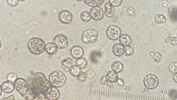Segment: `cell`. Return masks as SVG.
<instances>
[{"label": "cell", "instance_id": "6da1fadb", "mask_svg": "<svg viewBox=\"0 0 177 100\" xmlns=\"http://www.w3.org/2000/svg\"><path fill=\"white\" fill-rule=\"evenodd\" d=\"M35 88L45 96L49 95L52 92L53 86L46 76L42 72H37L34 78Z\"/></svg>", "mask_w": 177, "mask_h": 100}, {"label": "cell", "instance_id": "7a4b0ae2", "mask_svg": "<svg viewBox=\"0 0 177 100\" xmlns=\"http://www.w3.org/2000/svg\"><path fill=\"white\" fill-rule=\"evenodd\" d=\"M15 88L27 100H33L35 96L29 84L22 78H18L14 84Z\"/></svg>", "mask_w": 177, "mask_h": 100}, {"label": "cell", "instance_id": "3957f363", "mask_svg": "<svg viewBox=\"0 0 177 100\" xmlns=\"http://www.w3.org/2000/svg\"><path fill=\"white\" fill-rule=\"evenodd\" d=\"M45 43L42 39L37 37L30 39L27 44L28 51L34 55H39L45 51Z\"/></svg>", "mask_w": 177, "mask_h": 100}, {"label": "cell", "instance_id": "277c9868", "mask_svg": "<svg viewBox=\"0 0 177 100\" xmlns=\"http://www.w3.org/2000/svg\"><path fill=\"white\" fill-rule=\"evenodd\" d=\"M49 79L52 86L56 88L62 87L67 81L66 76L62 72L59 70L54 71L50 74Z\"/></svg>", "mask_w": 177, "mask_h": 100}, {"label": "cell", "instance_id": "5b68a950", "mask_svg": "<svg viewBox=\"0 0 177 100\" xmlns=\"http://www.w3.org/2000/svg\"><path fill=\"white\" fill-rule=\"evenodd\" d=\"M98 33L97 30L90 29L85 30L82 34V42L86 44L95 43L98 40Z\"/></svg>", "mask_w": 177, "mask_h": 100}, {"label": "cell", "instance_id": "8992f818", "mask_svg": "<svg viewBox=\"0 0 177 100\" xmlns=\"http://www.w3.org/2000/svg\"><path fill=\"white\" fill-rule=\"evenodd\" d=\"M106 34L110 40H117L121 36V28L117 25H111L107 29Z\"/></svg>", "mask_w": 177, "mask_h": 100}, {"label": "cell", "instance_id": "52a82bcc", "mask_svg": "<svg viewBox=\"0 0 177 100\" xmlns=\"http://www.w3.org/2000/svg\"><path fill=\"white\" fill-rule=\"evenodd\" d=\"M53 43L58 49H63L67 48L69 45V40L66 36L63 34H59L55 37Z\"/></svg>", "mask_w": 177, "mask_h": 100}, {"label": "cell", "instance_id": "ba28073f", "mask_svg": "<svg viewBox=\"0 0 177 100\" xmlns=\"http://www.w3.org/2000/svg\"><path fill=\"white\" fill-rule=\"evenodd\" d=\"M144 83L146 88L152 90L158 86L159 83L158 78L154 75H148L144 78Z\"/></svg>", "mask_w": 177, "mask_h": 100}, {"label": "cell", "instance_id": "9c48e42d", "mask_svg": "<svg viewBox=\"0 0 177 100\" xmlns=\"http://www.w3.org/2000/svg\"><path fill=\"white\" fill-rule=\"evenodd\" d=\"M58 19L60 22L65 25H69L73 21V16L70 11L63 10L59 13Z\"/></svg>", "mask_w": 177, "mask_h": 100}, {"label": "cell", "instance_id": "30bf717a", "mask_svg": "<svg viewBox=\"0 0 177 100\" xmlns=\"http://www.w3.org/2000/svg\"><path fill=\"white\" fill-rule=\"evenodd\" d=\"M91 18L96 21L101 20L104 16V12L102 8L96 7L92 8L90 12Z\"/></svg>", "mask_w": 177, "mask_h": 100}, {"label": "cell", "instance_id": "8fae6325", "mask_svg": "<svg viewBox=\"0 0 177 100\" xmlns=\"http://www.w3.org/2000/svg\"><path fill=\"white\" fill-rule=\"evenodd\" d=\"M84 51L81 47L79 46H75L72 47L70 50L71 56L74 58L77 59L82 57L84 55Z\"/></svg>", "mask_w": 177, "mask_h": 100}, {"label": "cell", "instance_id": "7c38bea8", "mask_svg": "<svg viewBox=\"0 0 177 100\" xmlns=\"http://www.w3.org/2000/svg\"><path fill=\"white\" fill-rule=\"evenodd\" d=\"M1 87L2 91L6 93H10L13 92L15 88L13 82L7 81L3 82Z\"/></svg>", "mask_w": 177, "mask_h": 100}, {"label": "cell", "instance_id": "4fadbf2b", "mask_svg": "<svg viewBox=\"0 0 177 100\" xmlns=\"http://www.w3.org/2000/svg\"><path fill=\"white\" fill-rule=\"evenodd\" d=\"M113 52L115 56L121 57L124 54V46L121 43H116L113 46Z\"/></svg>", "mask_w": 177, "mask_h": 100}, {"label": "cell", "instance_id": "5bb4252c", "mask_svg": "<svg viewBox=\"0 0 177 100\" xmlns=\"http://www.w3.org/2000/svg\"><path fill=\"white\" fill-rule=\"evenodd\" d=\"M58 47L53 43L49 42L45 45V51L50 55L56 54L58 51Z\"/></svg>", "mask_w": 177, "mask_h": 100}, {"label": "cell", "instance_id": "9a60e30c", "mask_svg": "<svg viewBox=\"0 0 177 100\" xmlns=\"http://www.w3.org/2000/svg\"><path fill=\"white\" fill-rule=\"evenodd\" d=\"M61 65L65 72H68L73 67V61L71 58H67L62 60Z\"/></svg>", "mask_w": 177, "mask_h": 100}, {"label": "cell", "instance_id": "2e32d148", "mask_svg": "<svg viewBox=\"0 0 177 100\" xmlns=\"http://www.w3.org/2000/svg\"><path fill=\"white\" fill-rule=\"evenodd\" d=\"M45 97L49 100H57L60 97V93L57 89L54 87L51 93L45 96Z\"/></svg>", "mask_w": 177, "mask_h": 100}, {"label": "cell", "instance_id": "e0dca14e", "mask_svg": "<svg viewBox=\"0 0 177 100\" xmlns=\"http://www.w3.org/2000/svg\"><path fill=\"white\" fill-rule=\"evenodd\" d=\"M105 11L104 14L106 17H111L114 16L115 10L114 7L111 5L110 3H107L105 5Z\"/></svg>", "mask_w": 177, "mask_h": 100}, {"label": "cell", "instance_id": "ac0fdd59", "mask_svg": "<svg viewBox=\"0 0 177 100\" xmlns=\"http://www.w3.org/2000/svg\"><path fill=\"white\" fill-rule=\"evenodd\" d=\"M87 5L92 7H100L104 3V1L101 0H87L83 1Z\"/></svg>", "mask_w": 177, "mask_h": 100}, {"label": "cell", "instance_id": "d6986e66", "mask_svg": "<svg viewBox=\"0 0 177 100\" xmlns=\"http://www.w3.org/2000/svg\"><path fill=\"white\" fill-rule=\"evenodd\" d=\"M119 39L120 43L124 46H130L132 43L130 37L127 34L122 35Z\"/></svg>", "mask_w": 177, "mask_h": 100}, {"label": "cell", "instance_id": "ffe728a7", "mask_svg": "<svg viewBox=\"0 0 177 100\" xmlns=\"http://www.w3.org/2000/svg\"><path fill=\"white\" fill-rule=\"evenodd\" d=\"M111 67L113 71L117 73L121 72L123 71L124 66L121 62L116 61L113 63Z\"/></svg>", "mask_w": 177, "mask_h": 100}, {"label": "cell", "instance_id": "44dd1931", "mask_svg": "<svg viewBox=\"0 0 177 100\" xmlns=\"http://www.w3.org/2000/svg\"><path fill=\"white\" fill-rule=\"evenodd\" d=\"M75 64L76 66L81 69L86 68L88 65V62L86 59L82 57L76 59Z\"/></svg>", "mask_w": 177, "mask_h": 100}, {"label": "cell", "instance_id": "7402d4cb", "mask_svg": "<svg viewBox=\"0 0 177 100\" xmlns=\"http://www.w3.org/2000/svg\"><path fill=\"white\" fill-rule=\"evenodd\" d=\"M108 81L111 82H117L118 80V77L117 73L113 71H109L107 73L106 75Z\"/></svg>", "mask_w": 177, "mask_h": 100}, {"label": "cell", "instance_id": "603a6c76", "mask_svg": "<svg viewBox=\"0 0 177 100\" xmlns=\"http://www.w3.org/2000/svg\"><path fill=\"white\" fill-rule=\"evenodd\" d=\"M80 17L82 20L84 22H89L91 19L90 13L87 11H84L81 13Z\"/></svg>", "mask_w": 177, "mask_h": 100}, {"label": "cell", "instance_id": "cb8c5ba5", "mask_svg": "<svg viewBox=\"0 0 177 100\" xmlns=\"http://www.w3.org/2000/svg\"><path fill=\"white\" fill-rule=\"evenodd\" d=\"M70 74L74 77L78 76L81 72V69L76 66H73L69 71Z\"/></svg>", "mask_w": 177, "mask_h": 100}, {"label": "cell", "instance_id": "d4e9b609", "mask_svg": "<svg viewBox=\"0 0 177 100\" xmlns=\"http://www.w3.org/2000/svg\"><path fill=\"white\" fill-rule=\"evenodd\" d=\"M155 20L157 24L163 23L166 21V17L163 15L158 14L155 17Z\"/></svg>", "mask_w": 177, "mask_h": 100}, {"label": "cell", "instance_id": "484cf974", "mask_svg": "<svg viewBox=\"0 0 177 100\" xmlns=\"http://www.w3.org/2000/svg\"><path fill=\"white\" fill-rule=\"evenodd\" d=\"M150 54L156 62L158 63L160 62L162 57V56L160 54L157 52H151Z\"/></svg>", "mask_w": 177, "mask_h": 100}, {"label": "cell", "instance_id": "4316f807", "mask_svg": "<svg viewBox=\"0 0 177 100\" xmlns=\"http://www.w3.org/2000/svg\"><path fill=\"white\" fill-rule=\"evenodd\" d=\"M134 50L130 46H124V54L127 56H131L134 54Z\"/></svg>", "mask_w": 177, "mask_h": 100}, {"label": "cell", "instance_id": "83f0119b", "mask_svg": "<svg viewBox=\"0 0 177 100\" xmlns=\"http://www.w3.org/2000/svg\"><path fill=\"white\" fill-rule=\"evenodd\" d=\"M169 70L172 73H177V62H172L169 66Z\"/></svg>", "mask_w": 177, "mask_h": 100}, {"label": "cell", "instance_id": "f1b7e54d", "mask_svg": "<svg viewBox=\"0 0 177 100\" xmlns=\"http://www.w3.org/2000/svg\"><path fill=\"white\" fill-rule=\"evenodd\" d=\"M17 78V75L15 73H10L7 75V79L8 81L13 82H15L16 81Z\"/></svg>", "mask_w": 177, "mask_h": 100}, {"label": "cell", "instance_id": "f546056e", "mask_svg": "<svg viewBox=\"0 0 177 100\" xmlns=\"http://www.w3.org/2000/svg\"><path fill=\"white\" fill-rule=\"evenodd\" d=\"M109 2L113 7H118L121 5L123 1L121 0H111Z\"/></svg>", "mask_w": 177, "mask_h": 100}, {"label": "cell", "instance_id": "4dcf8cb0", "mask_svg": "<svg viewBox=\"0 0 177 100\" xmlns=\"http://www.w3.org/2000/svg\"><path fill=\"white\" fill-rule=\"evenodd\" d=\"M87 78V75L86 73L83 72H81L78 76V81L80 82H83L86 81Z\"/></svg>", "mask_w": 177, "mask_h": 100}, {"label": "cell", "instance_id": "1f68e13d", "mask_svg": "<svg viewBox=\"0 0 177 100\" xmlns=\"http://www.w3.org/2000/svg\"><path fill=\"white\" fill-rule=\"evenodd\" d=\"M165 42L170 43V44L173 45H177V38H168L165 40Z\"/></svg>", "mask_w": 177, "mask_h": 100}, {"label": "cell", "instance_id": "d6a6232c", "mask_svg": "<svg viewBox=\"0 0 177 100\" xmlns=\"http://www.w3.org/2000/svg\"><path fill=\"white\" fill-rule=\"evenodd\" d=\"M6 1L9 5L13 7L17 6L19 3V1L17 0H8Z\"/></svg>", "mask_w": 177, "mask_h": 100}, {"label": "cell", "instance_id": "836d02e7", "mask_svg": "<svg viewBox=\"0 0 177 100\" xmlns=\"http://www.w3.org/2000/svg\"><path fill=\"white\" fill-rule=\"evenodd\" d=\"M108 80L106 76H104L101 78L100 80V84L102 85H104L107 83Z\"/></svg>", "mask_w": 177, "mask_h": 100}, {"label": "cell", "instance_id": "e575fe53", "mask_svg": "<svg viewBox=\"0 0 177 100\" xmlns=\"http://www.w3.org/2000/svg\"><path fill=\"white\" fill-rule=\"evenodd\" d=\"M14 99L15 98L14 96L12 95L7 97L5 98L3 100H14Z\"/></svg>", "mask_w": 177, "mask_h": 100}, {"label": "cell", "instance_id": "d590c367", "mask_svg": "<svg viewBox=\"0 0 177 100\" xmlns=\"http://www.w3.org/2000/svg\"><path fill=\"white\" fill-rule=\"evenodd\" d=\"M117 82L118 84L120 86H123L124 85V82L123 80L121 79H118Z\"/></svg>", "mask_w": 177, "mask_h": 100}, {"label": "cell", "instance_id": "8d00e7d4", "mask_svg": "<svg viewBox=\"0 0 177 100\" xmlns=\"http://www.w3.org/2000/svg\"><path fill=\"white\" fill-rule=\"evenodd\" d=\"M174 81L177 83V73L175 74L173 76Z\"/></svg>", "mask_w": 177, "mask_h": 100}, {"label": "cell", "instance_id": "74e56055", "mask_svg": "<svg viewBox=\"0 0 177 100\" xmlns=\"http://www.w3.org/2000/svg\"></svg>", "mask_w": 177, "mask_h": 100}]
</instances>
